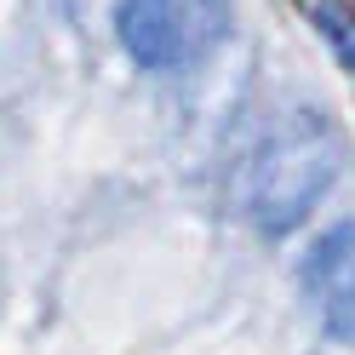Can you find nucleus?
I'll list each match as a JSON object with an SVG mask.
<instances>
[{
  "label": "nucleus",
  "instance_id": "obj_1",
  "mask_svg": "<svg viewBox=\"0 0 355 355\" xmlns=\"http://www.w3.org/2000/svg\"><path fill=\"white\" fill-rule=\"evenodd\" d=\"M344 166V138L338 126L315 109H293L281 115L247 166V212L263 235H286L304 224L315 201L332 189V178Z\"/></svg>",
  "mask_w": 355,
  "mask_h": 355
},
{
  "label": "nucleus",
  "instance_id": "obj_4",
  "mask_svg": "<svg viewBox=\"0 0 355 355\" xmlns=\"http://www.w3.org/2000/svg\"><path fill=\"white\" fill-rule=\"evenodd\" d=\"M309 24L332 46V58L355 75V6L349 0H309Z\"/></svg>",
  "mask_w": 355,
  "mask_h": 355
},
{
  "label": "nucleus",
  "instance_id": "obj_2",
  "mask_svg": "<svg viewBox=\"0 0 355 355\" xmlns=\"http://www.w3.org/2000/svg\"><path fill=\"white\" fill-rule=\"evenodd\" d=\"M230 24V0H121V40L144 69L184 63Z\"/></svg>",
  "mask_w": 355,
  "mask_h": 355
},
{
  "label": "nucleus",
  "instance_id": "obj_3",
  "mask_svg": "<svg viewBox=\"0 0 355 355\" xmlns=\"http://www.w3.org/2000/svg\"><path fill=\"white\" fill-rule=\"evenodd\" d=\"M309 304L321 309V327L332 338H355V224L327 230L304 258Z\"/></svg>",
  "mask_w": 355,
  "mask_h": 355
}]
</instances>
